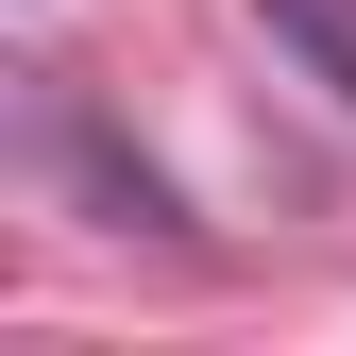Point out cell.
Segmentation results:
<instances>
[{"instance_id":"1","label":"cell","mask_w":356,"mask_h":356,"mask_svg":"<svg viewBox=\"0 0 356 356\" xmlns=\"http://www.w3.org/2000/svg\"><path fill=\"white\" fill-rule=\"evenodd\" d=\"M254 17H272V51H305V68L356 102V0H254Z\"/></svg>"}]
</instances>
